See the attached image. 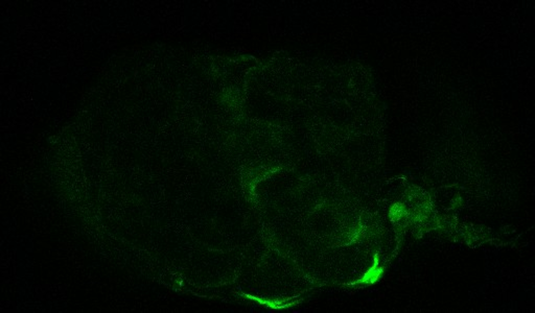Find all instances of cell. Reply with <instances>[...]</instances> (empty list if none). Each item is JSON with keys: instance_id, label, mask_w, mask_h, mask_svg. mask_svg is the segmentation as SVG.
I'll return each mask as SVG.
<instances>
[{"instance_id": "6da1fadb", "label": "cell", "mask_w": 535, "mask_h": 313, "mask_svg": "<svg viewBox=\"0 0 535 313\" xmlns=\"http://www.w3.org/2000/svg\"><path fill=\"white\" fill-rule=\"evenodd\" d=\"M246 298L250 299L252 301H255V302L259 303L260 305H264L266 307H269V308H273V309H281V308H288V307H291L292 305H294V303H288L289 300H285V301H280V300H266V299H261V298H257V297H254V296H250V295H244Z\"/></svg>"}]
</instances>
